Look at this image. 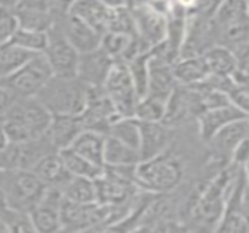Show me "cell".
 <instances>
[{"mask_svg": "<svg viewBox=\"0 0 249 233\" xmlns=\"http://www.w3.org/2000/svg\"><path fill=\"white\" fill-rule=\"evenodd\" d=\"M51 114L35 98H16L0 121L9 142L20 143L38 139L47 133Z\"/></svg>", "mask_w": 249, "mask_h": 233, "instance_id": "6da1fadb", "label": "cell"}, {"mask_svg": "<svg viewBox=\"0 0 249 233\" xmlns=\"http://www.w3.org/2000/svg\"><path fill=\"white\" fill-rule=\"evenodd\" d=\"M184 174L182 161L168 149L158 156L137 163L136 185L143 191L165 196L181 185Z\"/></svg>", "mask_w": 249, "mask_h": 233, "instance_id": "7a4b0ae2", "label": "cell"}, {"mask_svg": "<svg viewBox=\"0 0 249 233\" xmlns=\"http://www.w3.org/2000/svg\"><path fill=\"white\" fill-rule=\"evenodd\" d=\"M86 90L76 76H53L35 98L51 115H79L86 105Z\"/></svg>", "mask_w": 249, "mask_h": 233, "instance_id": "3957f363", "label": "cell"}, {"mask_svg": "<svg viewBox=\"0 0 249 233\" xmlns=\"http://www.w3.org/2000/svg\"><path fill=\"white\" fill-rule=\"evenodd\" d=\"M238 169L239 166L233 163L225 166L216 174L212 182H209L204 187V190L197 196L191 207L193 219L196 220V223H200L201 226L204 225L206 228L214 231L216 225L222 217L226 203V196Z\"/></svg>", "mask_w": 249, "mask_h": 233, "instance_id": "277c9868", "label": "cell"}, {"mask_svg": "<svg viewBox=\"0 0 249 233\" xmlns=\"http://www.w3.org/2000/svg\"><path fill=\"white\" fill-rule=\"evenodd\" d=\"M0 187L9 209L29 213L41 201L47 185L31 169H0Z\"/></svg>", "mask_w": 249, "mask_h": 233, "instance_id": "5b68a950", "label": "cell"}, {"mask_svg": "<svg viewBox=\"0 0 249 233\" xmlns=\"http://www.w3.org/2000/svg\"><path fill=\"white\" fill-rule=\"evenodd\" d=\"M54 76L44 54H34L19 69L0 79V85L12 92L16 98L35 96L42 86Z\"/></svg>", "mask_w": 249, "mask_h": 233, "instance_id": "8992f818", "label": "cell"}, {"mask_svg": "<svg viewBox=\"0 0 249 233\" xmlns=\"http://www.w3.org/2000/svg\"><path fill=\"white\" fill-rule=\"evenodd\" d=\"M102 88L120 117H134L139 95L124 61H114Z\"/></svg>", "mask_w": 249, "mask_h": 233, "instance_id": "52a82bcc", "label": "cell"}, {"mask_svg": "<svg viewBox=\"0 0 249 233\" xmlns=\"http://www.w3.org/2000/svg\"><path fill=\"white\" fill-rule=\"evenodd\" d=\"M42 54L48 61L54 76H64V77L76 76L79 53L63 35L55 20L51 25V28L47 31V45Z\"/></svg>", "mask_w": 249, "mask_h": 233, "instance_id": "ba28073f", "label": "cell"}, {"mask_svg": "<svg viewBox=\"0 0 249 233\" xmlns=\"http://www.w3.org/2000/svg\"><path fill=\"white\" fill-rule=\"evenodd\" d=\"M134 23H136V32L137 36L142 39V42L150 50L155 45L160 44L165 39L166 35V16L156 7H153L150 3H143L130 7Z\"/></svg>", "mask_w": 249, "mask_h": 233, "instance_id": "9c48e42d", "label": "cell"}, {"mask_svg": "<svg viewBox=\"0 0 249 233\" xmlns=\"http://www.w3.org/2000/svg\"><path fill=\"white\" fill-rule=\"evenodd\" d=\"M54 20L60 26L63 35L67 38V41L74 47V50L79 54L99 47L102 34L95 31L92 26H89L79 18L70 15L69 12H63V13H57Z\"/></svg>", "mask_w": 249, "mask_h": 233, "instance_id": "30bf717a", "label": "cell"}, {"mask_svg": "<svg viewBox=\"0 0 249 233\" xmlns=\"http://www.w3.org/2000/svg\"><path fill=\"white\" fill-rule=\"evenodd\" d=\"M248 118H242V120H236L228 125H225L223 128H220L207 143L213 152L214 161L217 163H223L225 166L228 163H231V156L233 153V150L236 149V146L248 139Z\"/></svg>", "mask_w": 249, "mask_h": 233, "instance_id": "8fae6325", "label": "cell"}, {"mask_svg": "<svg viewBox=\"0 0 249 233\" xmlns=\"http://www.w3.org/2000/svg\"><path fill=\"white\" fill-rule=\"evenodd\" d=\"M114 60L99 47L79 54L76 77L86 86H102Z\"/></svg>", "mask_w": 249, "mask_h": 233, "instance_id": "7c38bea8", "label": "cell"}, {"mask_svg": "<svg viewBox=\"0 0 249 233\" xmlns=\"http://www.w3.org/2000/svg\"><path fill=\"white\" fill-rule=\"evenodd\" d=\"M140 127V143L139 155L140 161L158 156L169 149L174 139V128L166 127L163 123H147L139 121Z\"/></svg>", "mask_w": 249, "mask_h": 233, "instance_id": "4fadbf2b", "label": "cell"}, {"mask_svg": "<svg viewBox=\"0 0 249 233\" xmlns=\"http://www.w3.org/2000/svg\"><path fill=\"white\" fill-rule=\"evenodd\" d=\"M242 118H248V112L241 111L239 108H236L232 104L206 109L196 117L200 139L207 143L220 128H223L225 125H228L236 120H242Z\"/></svg>", "mask_w": 249, "mask_h": 233, "instance_id": "5bb4252c", "label": "cell"}, {"mask_svg": "<svg viewBox=\"0 0 249 233\" xmlns=\"http://www.w3.org/2000/svg\"><path fill=\"white\" fill-rule=\"evenodd\" d=\"M93 182L96 190V203L104 206H112V207L131 204L133 198L140 190L137 185L123 184L102 174L96 179H93Z\"/></svg>", "mask_w": 249, "mask_h": 233, "instance_id": "9a60e30c", "label": "cell"}, {"mask_svg": "<svg viewBox=\"0 0 249 233\" xmlns=\"http://www.w3.org/2000/svg\"><path fill=\"white\" fill-rule=\"evenodd\" d=\"M177 80L172 73V64L153 55L150 51L149 58V77H147V90L146 95L160 98L168 101L172 90L177 86Z\"/></svg>", "mask_w": 249, "mask_h": 233, "instance_id": "2e32d148", "label": "cell"}, {"mask_svg": "<svg viewBox=\"0 0 249 233\" xmlns=\"http://www.w3.org/2000/svg\"><path fill=\"white\" fill-rule=\"evenodd\" d=\"M67 12L89 26H92L99 34L107 32L111 7L101 0H73L67 7Z\"/></svg>", "mask_w": 249, "mask_h": 233, "instance_id": "e0dca14e", "label": "cell"}, {"mask_svg": "<svg viewBox=\"0 0 249 233\" xmlns=\"http://www.w3.org/2000/svg\"><path fill=\"white\" fill-rule=\"evenodd\" d=\"M83 130L79 115H51L47 128V137L55 150L69 147L77 134Z\"/></svg>", "mask_w": 249, "mask_h": 233, "instance_id": "ac0fdd59", "label": "cell"}, {"mask_svg": "<svg viewBox=\"0 0 249 233\" xmlns=\"http://www.w3.org/2000/svg\"><path fill=\"white\" fill-rule=\"evenodd\" d=\"M47 187H63L69 179L70 174L64 166V162L58 150L42 156L35 166L31 169Z\"/></svg>", "mask_w": 249, "mask_h": 233, "instance_id": "d6986e66", "label": "cell"}, {"mask_svg": "<svg viewBox=\"0 0 249 233\" xmlns=\"http://www.w3.org/2000/svg\"><path fill=\"white\" fill-rule=\"evenodd\" d=\"M172 73L177 83L182 86L197 85L210 76L203 54L193 57H179L177 61L172 63Z\"/></svg>", "mask_w": 249, "mask_h": 233, "instance_id": "ffe728a7", "label": "cell"}, {"mask_svg": "<svg viewBox=\"0 0 249 233\" xmlns=\"http://www.w3.org/2000/svg\"><path fill=\"white\" fill-rule=\"evenodd\" d=\"M105 134L92 131V130H82L73 143L69 146L71 150L88 159L90 163L104 168V147H105Z\"/></svg>", "mask_w": 249, "mask_h": 233, "instance_id": "44dd1931", "label": "cell"}, {"mask_svg": "<svg viewBox=\"0 0 249 233\" xmlns=\"http://www.w3.org/2000/svg\"><path fill=\"white\" fill-rule=\"evenodd\" d=\"M210 76L216 77H232L238 66L236 54L226 45L216 44L203 53Z\"/></svg>", "mask_w": 249, "mask_h": 233, "instance_id": "7402d4cb", "label": "cell"}, {"mask_svg": "<svg viewBox=\"0 0 249 233\" xmlns=\"http://www.w3.org/2000/svg\"><path fill=\"white\" fill-rule=\"evenodd\" d=\"M29 219L34 226V232L53 233L61 231L60 223V206L41 200L31 212Z\"/></svg>", "mask_w": 249, "mask_h": 233, "instance_id": "603a6c76", "label": "cell"}, {"mask_svg": "<svg viewBox=\"0 0 249 233\" xmlns=\"http://www.w3.org/2000/svg\"><path fill=\"white\" fill-rule=\"evenodd\" d=\"M140 162L139 150L123 143L121 140L107 136L104 147V166L105 165H137Z\"/></svg>", "mask_w": 249, "mask_h": 233, "instance_id": "cb8c5ba5", "label": "cell"}, {"mask_svg": "<svg viewBox=\"0 0 249 233\" xmlns=\"http://www.w3.org/2000/svg\"><path fill=\"white\" fill-rule=\"evenodd\" d=\"M15 18L19 28L47 32L54 23L55 13L42 9H31V7H15Z\"/></svg>", "mask_w": 249, "mask_h": 233, "instance_id": "d4e9b609", "label": "cell"}, {"mask_svg": "<svg viewBox=\"0 0 249 233\" xmlns=\"http://www.w3.org/2000/svg\"><path fill=\"white\" fill-rule=\"evenodd\" d=\"M63 197L67 201L89 204L96 203V190L93 179L83 177H70V179L61 187Z\"/></svg>", "mask_w": 249, "mask_h": 233, "instance_id": "484cf974", "label": "cell"}, {"mask_svg": "<svg viewBox=\"0 0 249 233\" xmlns=\"http://www.w3.org/2000/svg\"><path fill=\"white\" fill-rule=\"evenodd\" d=\"M58 153L64 162V166L67 168L71 177H83L89 179H96L102 174V168L90 163L88 159H85L83 156H80L70 147L61 149L58 150Z\"/></svg>", "mask_w": 249, "mask_h": 233, "instance_id": "4316f807", "label": "cell"}, {"mask_svg": "<svg viewBox=\"0 0 249 233\" xmlns=\"http://www.w3.org/2000/svg\"><path fill=\"white\" fill-rule=\"evenodd\" d=\"M107 136L115 137L123 143L139 150V143H140L139 120L134 117H120L109 125Z\"/></svg>", "mask_w": 249, "mask_h": 233, "instance_id": "83f0119b", "label": "cell"}, {"mask_svg": "<svg viewBox=\"0 0 249 233\" xmlns=\"http://www.w3.org/2000/svg\"><path fill=\"white\" fill-rule=\"evenodd\" d=\"M31 55L34 54L19 48L10 41L0 44V79L9 76L16 69H19L26 60H29Z\"/></svg>", "mask_w": 249, "mask_h": 233, "instance_id": "f1b7e54d", "label": "cell"}, {"mask_svg": "<svg viewBox=\"0 0 249 233\" xmlns=\"http://www.w3.org/2000/svg\"><path fill=\"white\" fill-rule=\"evenodd\" d=\"M165 108H166V101L156 96L144 95L136 104L134 118L147 123H162L165 115Z\"/></svg>", "mask_w": 249, "mask_h": 233, "instance_id": "f546056e", "label": "cell"}, {"mask_svg": "<svg viewBox=\"0 0 249 233\" xmlns=\"http://www.w3.org/2000/svg\"><path fill=\"white\" fill-rule=\"evenodd\" d=\"M12 44L18 45L22 50H26L32 54H39L45 50L47 45V32L41 31H31L23 28H16L12 34L10 39Z\"/></svg>", "mask_w": 249, "mask_h": 233, "instance_id": "4dcf8cb0", "label": "cell"}, {"mask_svg": "<svg viewBox=\"0 0 249 233\" xmlns=\"http://www.w3.org/2000/svg\"><path fill=\"white\" fill-rule=\"evenodd\" d=\"M149 58H150V50L144 51L131 60H128L125 64L128 67L130 76L133 79L136 92L139 95V99L146 95L147 90V77H149Z\"/></svg>", "mask_w": 249, "mask_h": 233, "instance_id": "1f68e13d", "label": "cell"}, {"mask_svg": "<svg viewBox=\"0 0 249 233\" xmlns=\"http://www.w3.org/2000/svg\"><path fill=\"white\" fill-rule=\"evenodd\" d=\"M107 31L124 34V35H128V36H137L136 23H134L131 9L128 6L111 7L109 20H108V29Z\"/></svg>", "mask_w": 249, "mask_h": 233, "instance_id": "d6a6232c", "label": "cell"}, {"mask_svg": "<svg viewBox=\"0 0 249 233\" xmlns=\"http://www.w3.org/2000/svg\"><path fill=\"white\" fill-rule=\"evenodd\" d=\"M7 232H34V226L29 219V213L7 209L1 216Z\"/></svg>", "mask_w": 249, "mask_h": 233, "instance_id": "836d02e7", "label": "cell"}, {"mask_svg": "<svg viewBox=\"0 0 249 233\" xmlns=\"http://www.w3.org/2000/svg\"><path fill=\"white\" fill-rule=\"evenodd\" d=\"M226 96L229 99V102L232 105H235L236 108H239L244 112H248L249 109V89L248 85H239V83H233L229 90L226 92Z\"/></svg>", "mask_w": 249, "mask_h": 233, "instance_id": "e575fe53", "label": "cell"}, {"mask_svg": "<svg viewBox=\"0 0 249 233\" xmlns=\"http://www.w3.org/2000/svg\"><path fill=\"white\" fill-rule=\"evenodd\" d=\"M16 28H18V22L13 9L0 6V44L7 42Z\"/></svg>", "mask_w": 249, "mask_h": 233, "instance_id": "d590c367", "label": "cell"}, {"mask_svg": "<svg viewBox=\"0 0 249 233\" xmlns=\"http://www.w3.org/2000/svg\"><path fill=\"white\" fill-rule=\"evenodd\" d=\"M231 163L239 166V168H247L248 165V139L242 140L236 149L233 150L231 156Z\"/></svg>", "mask_w": 249, "mask_h": 233, "instance_id": "8d00e7d4", "label": "cell"}, {"mask_svg": "<svg viewBox=\"0 0 249 233\" xmlns=\"http://www.w3.org/2000/svg\"><path fill=\"white\" fill-rule=\"evenodd\" d=\"M15 99H16V96L0 85V121L3 120V117L9 111V108L12 107Z\"/></svg>", "mask_w": 249, "mask_h": 233, "instance_id": "74e56055", "label": "cell"}, {"mask_svg": "<svg viewBox=\"0 0 249 233\" xmlns=\"http://www.w3.org/2000/svg\"><path fill=\"white\" fill-rule=\"evenodd\" d=\"M7 143H9V139H7V136H6V133L3 130V125L0 123V152L7 146Z\"/></svg>", "mask_w": 249, "mask_h": 233, "instance_id": "f35d334b", "label": "cell"}, {"mask_svg": "<svg viewBox=\"0 0 249 233\" xmlns=\"http://www.w3.org/2000/svg\"><path fill=\"white\" fill-rule=\"evenodd\" d=\"M109 7H118V6H127V0H101Z\"/></svg>", "mask_w": 249, "mask_h": 233, "instance_id": "ab89813d", "label": "cell"}, {"mask_svg": "<svg viewBox=\"0 0 249 233\" xmlns=\"http://www.w3.org/2000/svg\"><path fill=\"white\" fill-rule=\"evenodd\" d=\"M18 4V0H0V6L1 7H10L15 9V6Z\"/></svg>", "mask_w": 249, "mask_h": 233, "instance_id": "60d3db41", "label": "cell"}, {"mask_svg": "<svg viewBox=\"0 0 249 233\" xmlns=\"http://www.w3.org/2000/svg\"><path fill=\"white\" fill-rule=\"evenodd\" d=\"M0 232H7V229H6V225H4V222L0 219Z\"/></svg>", "mask_w": 249, "mask_h": 233, "instance_id": "b9f144b4", "label": "cell"}]
</instances>
